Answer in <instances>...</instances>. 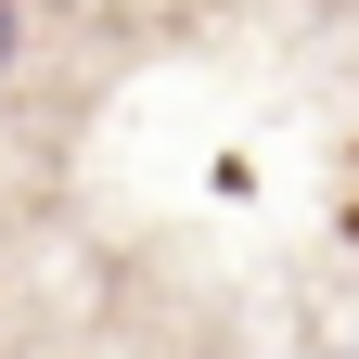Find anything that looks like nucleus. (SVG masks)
Returning <instances> with one entry per match:
<instances>
[{"instance_id":"f257e3e1","label":"nucleus","mask_w":359,"mask_h":359,"mask_svg":"<svg viewBox=\"0 0 359 359\" xmlns=\"http://www.w3.org/2000/svg\"><path fill=\"white\" fill-rule=\"evenodd\" d=\"M0 77H13V0H0Z\"/></svg>"}]
</instances>
